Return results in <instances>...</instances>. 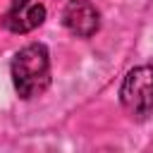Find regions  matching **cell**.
Wrapping results in <instances>:
<instances>
[{"instance_id": "277c9868", "label": "cell", "mask_w": 153, "mask_h": 153, "mask_svg": "<svg viewBox=\"0 0 153 153\" xmlns=\"http://www.w3.org/2000/svg\"><path fill=\"white\" fill-rule=\"evenodd\" d=\"M45 19V7L36 0H12L7 14H5V26L12 33H29L36 26H41Z\"/></svg>"}, {"instance_id": "6da1fadb", "label": "cell", "mask_w": 153, "mask_h": 153, "mask_svg": "<svg viewBox=\"0 0 153 153\" xmlns=\"http://www.w3.org/2000/svg\"><path fill=\"white\" fill-rule=\"evenodd\" d=\"M12 84L22 98L43 93L50 84V55L43 43H29L12 57Z\"/></svg>"}, {"instance_id": "3957f363", "label": "cell", "mask_w": 153, "mask_h": 153, "mask_svg": "<svg viewBox=\"0 0 153 153\" xmlns=\"http://www.w3.org/2000/svg\"><path fill=\"white\" fill-rule=\"evenodd\" d=\"M62 22L69 33H74L79 38H91L100 26V14H98L96 5L88 0H69L62 12Z\"/></svg>"}, {"instance_id": "7a4b0ae2", "label": "cell", "mask_w": 153, "mask_h": 153, "mask_svg": "<svg viewBox=\"0 0 153 153\" xmlns=\"http://www.w3.org/2000/svg\"><path fill=\"white\" fill-rule=\"evenodd\" d=\"M120 100H122L124 110L136 120H143L151 115V110H153V65H139L127 72L122 88H120Z\"/></svg>"}]
</instances>
